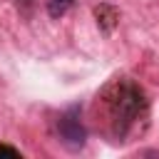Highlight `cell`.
<instances>
[{"label": "cell", "instance_id": "7a4b0ae2", "mask_svg": "<svg viewBox=\"0 0 159 159\" xmlns=\"http://www.w3.org/2000/svg\"><path fill=\"white\" fill-rule=\"evenodd\" d=\"M57 132H60L62 144H65L70 152H77V149L84 147V142H87V129H84V124L80 122V107H77V104H72L70 109H65V112L60 114V119H57Z\"/></svg>", "mask_w": 159, "mask_h": 159}, {"label": "cell", "instance_id": "277c9868", "mask_svg": "<svg viewBox=\"0 0 159 159\" xmlns=\"http://www.w3.org/2000/svg\"><path fill=\"white\" fill-rule=\"evenodd\" d=\"M72 5H75V0H47V12H50V17L60 20Z\"/></svg>", "mask_w": 159, "mask_h": 159}, {"label": "cell", "instance_id": "3957f363", "mask_svg": "<svg viewBox=\"0 0 159 159\" xmlns=\"http://www.w3.org/2000/svg\"><path fill=\"white\" fill-rule=\"evenodd\" d=\"M94 17H97V25H99V30L109 35V32L114 30L117 20H119V12H117V7H114V5H107V2H102V5H97V7H94Z\"/></svg>", "mask_w": 159, "mask_h": 159}, {"label": "cell", "instance_id": "6da1fadb", "mask_svg": "<svg viewBox=\"0 0 159 159\" xmlns=\"http://www.w3.org/2000/svg\"><path fill=\"white\" fill-rule=\"evenodd\" d=\"M112 89H114V97L107 99V104H109V109H112V117H114L119 132H124L127 124L142 112V107H144V94H142V89H139L137 84H132V82H117V84H112Z\"/></svg>", "mask_w": 159, "mask_h": 159}, {"label": "cell", "instance_id": "8992f818", "mask_svg": "<svg viewBox=\"0 0 159 159\" xmlns=\"http://www.w3.org/2000/svg\"><path fill=\"white\" fill-rule=\"evenodd\" d=\"M25 2H30V0H25Z\"/></svg>", "mask_w": 159, "mask_h": 159}, {"label": "cell", "instance_id": "5b68a950", "mask_svg": "<svg viewBox=\"0 0 159 159\" xmlns=\"http://www.w3.org/2000/svg\"><path fill=\"white\" fill-rule=\"evenodd\" d=\"M0 157H20V152L15 147H7V144H0Z\"/></svg>", "mask_w": 159, "mask_h": 159}]
</instances>
